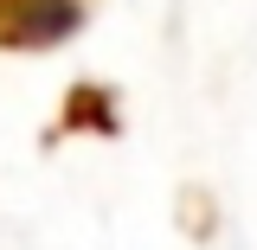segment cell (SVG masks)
I'll return each mask as SVG.
<instances>
[{"label": "cell", "instance_id": "cell-1", "mask_svg": "<svg viewBox=\"0 0 257 250\" xmlns=\"http://www.w3.org/2000/svg\"><path fill=\"white\" fill-rule=\"evenodd\" d=\"M90 0H0V52H52L77 39Z\"/></svg>", "mask_w": 257, "mask_h": 250}, {"label": "cell", "instance_id": "cell-2", "mask_svg": "<svg viewBox=\"0 0 257 250\" xmlns=\"http://www.w3.org/2000/svg\"><path fill=\"white\" fill-rule=\"evenodd\" d=\"M84 122H90L96 135H116V116H109V90H103V84H77L58 128H84Z\"/></svg>", "mask_w": 257, "mask_h": 250}]
</instances>
